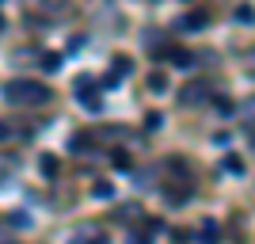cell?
Returning <instances> with one entry per match:
<instances>
[{
    "instance_id": "1",
    "label": "cell",
    "mask_w": 255,
    "mask_h": 244,
    "mask_svg": "<svg viewBox=\"0 0 255 244\" xmlns=\"http://www.w3.org/2000/svg\"><path fill=\"white\" fill-rule=\"evenodd\" d=\"M4 96L11 99V103H27V107H38L50 99V88L46 84H34V80H11L8 88H4Z\"/></svg>"
},
{
    "instance_id": "2",
    "label": "cell",
    "mask_w": 255,
    "mask_h": 244,
    "mask_svg": "<svg viewBox=\"0 0 255 244\" xmlns=\"http://www.w3.org/2000/svg\"><path fill=\"white\" fill-rule=\"evenodd\" d=\"M76 99H80V107H88V111H99V96L88 84H80V96H76Z\"/></svg>"
},
{
    "instance_id": "3",
    "label": "cell",
    "mask_w": 255,
    "mask_h": 244,
    "mask_svg": "<svg viewBox=\"0 0 255 244\" xmlns=\"http://www.w3.org/2000/svg\"><path fill=\"white\" fill-rule=\"evenodd\" d=\"M168 57H171V65H179V69L194 65V61H191V53H187V50H168Z\"/></svg>"
},
{
    "instance_id": "4",
    "label": "cell",
    "mask_w": 255,
    "mask_h": 244,
    "mask_svg": "<svg viewBox=\"0 0 255 244\" xmlns=\"http://www.w3.org/2000/svg\"><path fill=\"white\" fill-rule=\"evenodd\" d=\"M206 23H210L206 11H191V15H187V27H191V31H198V27H206Z\"/></svg>"
},
{
    "instance_id": "5",
    "label": "cell",
    "mask_w": 255,
    "mask_h": 244,
    "mask_svg": "<svg viewBox=\"0 0 255 244\" xmlns=\"http://www.w3.org/2000/svg\"><path fill=\"white\" fill-rule=\"evenodd\" d=\"M42 69H46V73H57V69H61V53H46V57H42Z\"/></svg>"
},
{
    "instance_id": "6",
    "label": "cell",
    "mask_w": 255,
    "mask_h": 244,
    "mask_svg": "<svg viewBox=\"0 0 255 244\" xmlns=\"http://www.w3.org/2000/svg\"><path fill=\"white\" fill-rule=\"evenodd\" d=\"M8 225H11V229H27V225H31V214H19V210H15L8 218Z\"/></svg>"
},
{
    "instance_id": "7",
    "label": "cell",
    "mask_w": 255,
    "mask_h": 244,
    "mask_svg": "<svg viewBox=\"0 0 255 244\" xmlns=\"http://www.w3.org/2000/svg\"><path fill=\"white\" fill-rule=\"evenodd\" d=\"M149 88L152 92H164V88H168V76L164 73H149Z\"/></svg>"
},
{
    "instance_id": "8",
    "label": "cell",
    "mask_w": 255,
    "mask_h": 244,
    "mask_svg": "<svg viewBox=\"0 0 255 244\" xmlns=\"http://www.w3.org/2000/svg\"><path fill=\"white\" fill-rule=\"evenodd\" d=\"M202 244H217V225H213V222L202 225Z\"/></svg>"
},
{
    "instance_id": "9",
    "label": "cell",
    "mask_w": 255,
    "mask_h": 244,
    "mask_svg": "<svg viewBox=\"0 0 255 244\" xmlns=\"http://www.w3.org/2000/svg\"><path fill=\"white\" fill-rule=\"evenodd\" d=\"M92 195H96V199H111L115 191H111V183H96V187H92Z\"/></svg>"
},
{
    "instance_id": "10",
    "label": "cell",
    "mask_w": 255,
    "mask_h": 244,
    "mask_svg": "<svg viewBox=\"0 0 255 244\" xmlns=\"http://www.w3.org/2000/svg\"><path fill=\"white\" fill-rule=\"evenodd\" d=\"M42 176H57V160L53 157H42Z\"/></svg>"
},
{
    "instance_id": "11",
    "label": "cell",
    "mask_w": 255,
    "mask_h": 244,
    "mask_svg": "<svg viewBox=\"0 0 255 244\" xmlns=\"http://www.w3.org/2000/svg\"><path fill=\"white\" fill-rule=\"evenodd\" d=\"M160 122H164V118H160V111H149V115H145V126H149V130H156Z\"/></svg>"
},
{
    "instance_id": "12",
    "label": "cell",
    "mask_w": 255,
    "mask_h": 244,
    "mask_svg": "<svg viewBox=\"0 0 255 244\" xmlns=\"http://www.w3.org/2000/svg\"><path fill=\"white\" fill-rule=\"evenodd\" d=\"M236 19H240V23H252V8H248V4H240V8H236Z\"/></svg>"
},
{
    "instance_id": "13",
    "label": "cell",
    "mask_w": 255,
    "mask_h": 244,
    "mask_svg": "<svg viewBox=\"0 0 255 244\" xmlns=\"http://www.w3.org/2000/svg\"><path fill=\"white\" fill-rule=\"evenodd\" d=\"M198 92H202V88H198V84H191V88H187V96H183V99H187V103H198Z\"/></svg>"
},
{
    "instance_id": "14",
    "label": "cell",
    "mask_w": 255,
    "mask_h": 244,
    "mask_svg": "<svg viewBox=\"0 0 255 244\" xmlns=\"http://www.w3.org/2000/svg\"><path fill=\"white\" fill-rule=\"evenodd\" d=\"M225 168H229V172H244V164H240L236 157H225Z\"/></svg>"
},
{
    "instance_id": "15",
    "label": "cell",
    "mask_w": 255,
    "mask_h": 244,
    "mask_svg": "<svg viewBox=\"0 0 255 244\" xmlns=\"http://www.w3.org/2000/svg\"><path fill=\"white\" fill-rule=\"evenodd\" d=\"M46 8H57V11H65V0H46Z\"/></svg>"
},
{
    "instance_id": "16",
    "label": "cell",
    "mask_w": 255,
    "mask_h": 244,
    "mask_svg": "<svg viewBox=\"0 0 255 244\" xmlns=\"http://www.w3.org/2000/svg\"><path fill=\"white\" fill-rule=\"evenodd\" d=\"M69 244H99V241H84V237H73Z\"/></svg>"
},
{
    "instance_id": "17",
    "label": "cell",
    "mask_w": 255,
    "mask_h": 244,
    "mask_svg": "<svg viewBox=\"0 0 255 244\" xmlns=\"http://www.w3.org/2000/svg\"><path fill=\"white\" fill-rule=\"evenodd\" d=\"M0 138H8V126H0Z\"/></svg>"
},
{
    "instance_id": "18",
    "label": "cell",
    "mask_w": 255,
    "mask_h": 244,
    "mask_svg": "<svg viewBox=\"0 0 255 244\" xmlns=\"http://www.w3.org/2000/svg\"><path fill=\"white\" fill-rule=\"evenodd\" d=\"M0 31H4V15H0Z\"/></svg>"
}]
</instances>
